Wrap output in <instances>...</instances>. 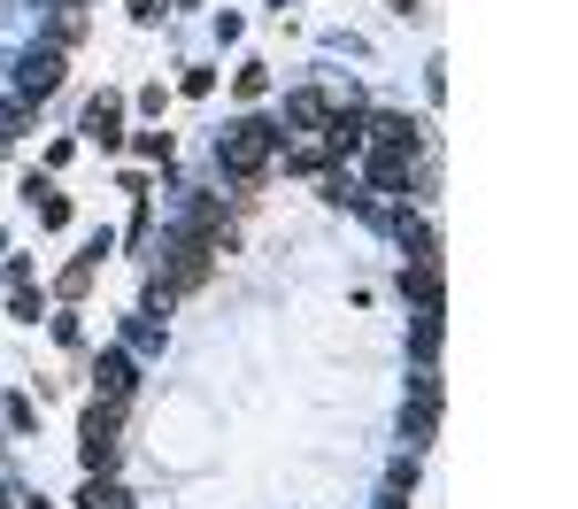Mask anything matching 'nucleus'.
<instances>
[{"mask_svg": "<svg viewBox=\"0 0 578 509\" xmlns=\"http://www.w3.org/2000/svg\"><path fill=\"white\" fill-rule=\"evenodd\" d=\"M132 386H140L132 355H124V347H109V355H101V401H132Z\"/></svg>", "mask_w": 578, "mask_h": 509, "instance_id": "obj_7", "label": "nucleus"}, {"mask_svg": "<svg viewBox=\"0 0 578 509\" xmlns=\"http://www.w3.org/2000/svg\"><path fill=\"white\" fill-rule=\"evenodd\" d=\"M62 70H70L62 47H31V62H23V101H47V93L62 85Z\"/></svg>", "mask_w": 578, "mask_h": 509, "instance_id": "obj_5", "label": "nucleus"}, {"mask_svg": "<svg viewBox=\"0 0 578 509\" xmlns=\"http://www.w3.org/2000/svg\"><path fill=\"white\" fill-rule=\"evenodd\" d=\"M85 140H101V147L124 140V101H116V93H101V101L85 109Z\"/></svg>", "mask_w": 578, "mask_h": 509, "instance_id": "obj_6", "label": "nucleus"}, {"mask_svg": "<svg viewBox=\"0 0 578 509\" xmlns=\"http://www.w3.org/2000/svg\"><path fill=\"white\" fill-rule=\"evenodd\" d=\"M162 8H170V0H132V16H140V23H162Z\"/></svg>", "mask_w": 578, "mask_h": 509, "instance_id": "obj_16", "label": "nucleus"}, {"mask_svg": "<svg viewBox=\"0 0 578 509\" xmlns=\"http://www.w3.org/2000/svg\"><path fill=\"white\" fill-rule=\"evenodd\" d=\"M209 263H216V247H201V240H185V232H178V247H170V278L154 286V302H178V294H193V286L209 278Z\"/></svg>", "mask_w": 578, "mask_h": 509, "instance_id": "obj_4", "label": "nucleus"}, {"mask_svg": "<svg viewBox=\"0 0 578 509\" xmlns=\"http://www.w3.org/2000/svg\"><path fill=\"white\" fill-rule=\"evenodd\" d=\"M78 31H85V8H62V16H54V39H47V47H70Z\"/></svg>", "mask_w": 578, "mask_h": 509, "instance_id": "obj_14", "label": "nucleus"}, {"mask_svg": "<svg viewBox=\"0 0 578 509\" xmlns=\"http://www.w3.org/2000/svg\"><path fill=\"white\" fill-rule=\"evenodd\" d=\"M54 8H78V0H54Z\"/></svg>", "mask_w": 578, "mask_h": 509, "instance_id": "obj_18", "label": "nucleus"}, {"mask_svg": "<svg viewBox=\"0 0 578 509\" xmlns=\"http://www.w3.org/2000/svg\"><path fill=\"white\" fill-rule=\"evenodd\" d=\"M116 448H124V401H101V394H93V409H85V432H78V456H85V471H109V464H116Z\"/></svg>", "mask_w": 578, "mask_h": 509, "instance_id": "obj_2", "label": "nucleus"}, {"mask_svg": "<svg viewBox=\"0 0 578 509\" xmlns=\"http://www.w3.org/2000/svg\"><path fill=\"white\" fill-rule=\"evenodd\" d=\"M85 286H93V255H78V263H70V271H62V302H78V294H85Z\"/></svg>", "mask_w": 578, "mask_h": 509, "instance_id": "obj_12", "label": "nucleus"}, {"mask_svg": "<svg viewBox=\"0 0 578 509\" xmlns=\"http://www.w3.org/2000/svg\"><path fill=\"white\" fill-rule=\"evenodd\" d=\"M417 355H425V363L439 355V309H417Z\"/></svg>", "mask_w": 578, "mask_h": 509, "instance_id": "obj_13", "label": "nucleus"}, {"mask_svg": "<svg viewBox=\"0 0 578 509\" xmlns=\"http://www.w3.org/2000/svg\"><path fill=\"white\" fill-rule=\"evenodd\" d=\"M0 509H8V495H0Z\"/></svg>", "mask_w": 578, "mask_h": 509, "instance_id": "obj_19", "label": "nucleus"}, {"mask_svg": "<svg viewBox=\"0 0 578 509\" xmlns=\"http://www.w3.org/2000/svg\"><path fill=\"white\" fill-rule=\"evenodd\" d=\"M16 132H23V109H0V147H16Z\"/></svg>", "mask_w": 578, "mask_h": 509, "instance_id": "obj_15", "label": "nucleus"}, {"mask_svg": "<svg viewBox=\"0 0 578 509\" xmlns=\"http://www.w3.org/2000/svg\"><path fill=\"white\" fill-rule=\"evenodd\" d=\"M386 8H402V16H409V8H417V0H386Z\"/></svg>", "mask_w": 578, "mask_h": 509, "instance_id": "obj_17", "label": "nucleus"}, {"mask_svg": "<svg viewBox=\"0 0 578 509\" xmlns=\"http://www.w3.org/2000/svg\"><path fill=\"white\" fill-rule=\"evenodd\" d=\"M85 509H132V495H124L116 479H101V471H93V487H85Z\"/></svg>", "mask_w": 578, "mask_h": 509, "instance_id": "obj_10", "label": "nucleus"}, {"mask_svg": "<svg viewBox=\"0 0 578 509\" xmlns=\"http://www.w3.org/2000/svg\"><path fill=\"white\" fill-rule=\"evenodd\" d=\"M363 140H371V177H378V185H402V177L417 170V155H425V132H417L409 116H378Z\"/></svg>", "mask_w": 578, "mask_h": 509, "instance_id": "obj_1", "label": "nucleus"}, {"mask_svg": "<svg viewBox=\"0 0 578 509\" xmlns=\"http://www.w3.org/2000/svg\"><path fill=\"white\" fill-rule=\"evenodd\" d=\"M232 93H240V101H263V93H271V78H263V62H247V70L232 78Z\"/></svg>", "mask_w": 578, "mask_h": 509, "instance_id": "obj_11", "label": "nucleus"}, {"mask_svg": "<svg viewBox=\"0 0 578 509\" xmlns=\"http://www.w3.org/2000/svg\"><path fill=\"white\" fill-rule=\"evenodd\" d=\"M271 163H278V132H271V124L224 132V170H232V177H263Z\"/></svg>", "mask_w": 578, "mask_h": 509, "instance_id": "obj_3", "label": "nucleus"}, {"mask_svg": "<svg viewBox=\"0 0 578 509\" xmlns=\"http://www.w3.org/2000/svg\"><path fill=\"white\" fill-rule=\"evenodd\" d=\"M23 193H31V208H39V224H70V201H62V193H54L47 177H31Z\"/></svg>", "mask_w": 578, "mask_h": 509, "instance_id": "obj_9", "label": "nucleus"}, {"mask_svg": "<svg viewBox=\"0 0 578 509\" xmlns=\"http://www.w3.org/2000/svg\"><path fill=\"white\" fill-rule=\"evenodd\" d=\"M286 124H293V132H316V124H332V101H324V93H293V101H286Z\"/></svg>", "mask_w": 578, "mask_h": 509, "instance_id": "obj_8", "label": "nucleus"}]
</instances>
